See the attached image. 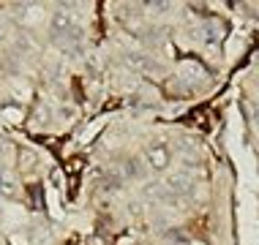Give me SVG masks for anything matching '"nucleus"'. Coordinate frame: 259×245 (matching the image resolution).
<instances>
[{
    "label": "nucleus",
    "mask_w": 259,
    "mask_h": 245,
    "mask_svg": "<svg viewBox=\"0 0 259 245\" xmlns=\"http://www.w3.org/2000/svg\"><path fill=\"white\" fill-rule=\"evenodd\" d=\"M169 185H172V191H178V193H188L191 191V177H188V174H175V177L169 180Z\"/></svg>",
    "instance_id": "obj_1"
},
{
    "label": "nucleus",
    "mask_w": 259,
    "mask_h": 245,
    "mask_svg": "<svg viewBox=\"0 0 259 245\" xmlns=\"http://www.w3.org/2000/svg\"><path fill=\"white\" fill-rule=\"evenodd\" d=\"M166 161H169V153L166 150H150V164L156 166V169H164Z\"/></svg>",
    "instance_id": "obj_2"
},
{
    "label": "nucleus",
    "mask_w": 259,
    "mask_h": 245,
    "mask_svg": "<svg viewBox=\"0 0 259 245\" xmlns=\"http://www.w3.org/2000/svg\"><path fill=\"white\" fill-rule=\"evenodd\" d=\"M68 25H71V14H66V11L55 14V27H68Z\"/></svg>",
    "instance_id": "obj_3"
}]
</instances>
